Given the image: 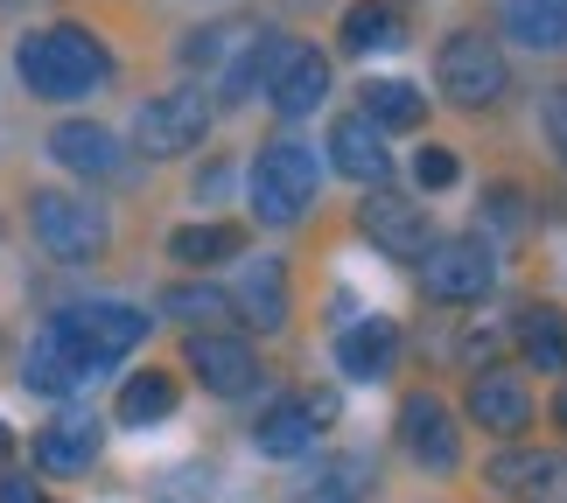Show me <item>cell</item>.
<instances>
[{"label":"cell","instance_id":"18","mask_svg":"<svg viewBox=\"0 0 567 503\" xmlns=\"http://www.w3.org/2000/svg\"><path fill=\"white\" fill-rule=\"evenodd\" d=\"M231 308L246 315L259 336H274L280 322H288V266H280V259H252V266L238 273V294H231Z\"/></svg>","mask_w":567,"mask_h":503},{"label":"cell","instance_id":"19","mask_svg":"<svg viewBox=\"0 0 567 503\" xmlns=\"http://www.w3.org/2000/svg\"><path fill=\"white\" fill-rule=\"evenodd\" d=\"M280 56H288V42H280L274 29H246V35L231 42V56H225V98H231V105H246L259 84H274Z\"/></svg>","mask_w":567,"mask_h":503},{"label":"cell","instance_id":"12","mask_svg":"<svg viewBox=\"0 0 567 503\" xmlns=\"http://www.w3.org/2000/svg\"><path fill=\"white\" fill-rule=\"evenodd\" d=\"M463 412L484 433H497V441H518V433L533 427V391H526V378H512V370H476L470 391H463Z\"/></svg>","mask_w":567,"mask_h":503},{"label":"cell","instance_id":"22","mask_svg":"<svg viewBox=\"0 0 567 503\" xmlns=\"http://www.w3.org/2000/svg\"><path fill=\"white\" fill-rule=\"evenodd\" d=\"M358 113L372 119L379 134H385V126H392V134H406V126L427 119V92H421V84H406V77H372V84H364V98H358Z\"/></svg>","mask_w":567,"mask_h":503},{"label":"cell","instance_id":"28","mask_svg":"<svg viewBox=\"0 0 567 503\" xmlns=\"http://www.w3.org/2000/svg\"><path fill=\"white\" fill-rule=\"evenodd\" d=\"M364 490H372V462H364V454H330L322 475H316V490H309V503H358Z\"/></svg>","mask_w":567,"mask_h":503},{"label":"cell","instance_id":"4","mask_svg":"<svg viewBox=\"0 0 567 503\" xmlns=\"http://www.w3.org/2000/svg\"><path fill=\"white\" fill-rule=\"evenodd\" d=\"M434 84H442V98L463 105V113H491V105L512 92V63H505L491 29H455L442 42V56H434Z\"/></svg>","mask_w":567,"mask_h":503},{"label":"cell","instance_id":"5","mask_svg":"<svg viewBox=\"0 0 567 503\" xmlns=\"http://www.w3.org/2000/svg\"><path fill=\"white\" fill-rule=\"evenodd\" d=\"M50 329L63 336V349H71L84 370H105V364L134 357V349L147 343V315L126 308V301H71Z\"/></svg>","mask_w":567,"mask_h":503},{"label":"cell","instance_id":"2","mask_svg":"<svg viewBox=\"0 0 567 503\" xmlns=\"http://www.w3.org/2000/svg\"><path fill=\"white\" fill-rule=\"evenodd\" d=\"M316 189H322V161H316V147H301V140H274V147H259V161L246 168V203L259 224H301V217L316 210Z\"/></svg>","mask_w":567,"mask_h":503},{"label":"cell","instance_id":"9","mask_svg":"<svg viewBox=\"0 0 567 503\" xmlns=\"http://www.w3.org/2000/svg\"><path fill=\"white\" fill-rule=\"evenodd\" d=\"M358 224H364V238H372L385 259H427V245H434L427 210L413 203V196H400V189H372L358 203Z\"/></svg>","mask_w":567,"mask_h":503},{"label":"cell","instance_id":"10","mask_svg":"<svg viewBox=\"0 0 567 503\" xmlns=\"http://www.w3.org/2000/svg\"><path fill=\"white\" fill-rule=\"evenodd\" d=\"M400 441L427 475H455L463 469V433H455V412L434 399V391H413L400 406Z\"/></svg>","mask_w":567,"mask_h":503},{"label":"cell","instance_id":"35","mask_svg":"<svg viewBox=\"0 0 567 503\" xmlns=\"http://www.w3.org/2000/svg\"><path fill=\"white\" fill-rule=\"evenodd\" d=\"M554 420H560V433H567V385L554 391Z\"/></svg>","mask_w":567,"mask_h":503},{"label":"cell","instance_id":"7","mask_svg":"<svg viewBox=\"0 0 567 503\" xmlns=\"http://www.w3.org/2000/svg\"><path fill=\"white\" fill-rule=\"evenodd\" d=\"M421 287H427V301H449V308L484 301L497 287V245L491 238H434L421 259Z\"/></svg>","mask_w":567,"mask_h":503},{"label":"cell","instance_id":"13","mask_svg":"<svg viewBox=\"0 0 567 503\" xmlns=\"http://www.w3.org/2000/svg\"><path fill=\"white\" fill-rule=\"evenodd\" d=\"M322 98H330V56L309 50V42H288V56H280V71L267 84V105L280 119H309Z\"/></svg>","mask_w":567,"mask_h":503},{"label":"cell","instance_id":"36","mask_svg":"<svg viewBox=\"0 0 567 503\" xmlns=\"http://www.w3.org/2000/svg\"><path fill=\"white\" fill-rule=\"evenodd\" d=\"M8 448H14V433H8V420H0V462H8Z\"/></svg>","mask_w":567,"mask_h":503},{"label":"cell","instance_id":"25","mask_svg":"<svg viewBox=\"0 0 567 503\" xmlns=\"http://www.w3.org/2000/svg\"><path fill=\"white\" fill-rule=\"evenodd\" d=\"M309 441H316V420H309V406H301V399H274L252 420V448L259 454H280V462H288V454H301Z\"/></svg>","mask_w":567,"mask_h":503},{"label":"cell","instance_id":"17","mask_svg":"<svg viewBox=\"0 0 567 503\" xmlns=\"http://www.w3.org/2000/svg\"><path fill=\"white\" fill-rule=\"evenodd\" d=\"M50 161L56 168H71V175H113L120 168V140L105 134L99 119H63V126H50Z\"/></svg>","mask_w":567,"mask_h":503},{"label":"cell","instance_id":"8","mask_svg":"<svg viewBox=\"0 0 567 503\" xmlns=\"http://www.w3.org/2000/svg\"><path fill=\"white\" fill-rule=\"evenodd\" d=\"M183 364L196 370V385H204L210 399H246L259 385V349L246 336H225V329H189Z\"/></svg>","mask_w":567,"mask_h":503},{"label":"cell","instance_id":"1","mask_svg":"<svg viewBox=\"0 0 567 503\" xmlns=\"http://www.w3.org/2000/svg\"><path fill=\"white\" fill-rule=\"evenodd\" d=\"M14 71L21 84H29L35 98H92L113 84V50L84 29V21H50V29H29L21 35V50H14Z\"/></svg>","mask_w":567,"mask_h":503},{"label":"cell","instance_id":"29","mask_svg":"<svg viewBox=\"0 0 567 503\" xmlns=\"http://www.w3.org/2000/svg\"><path fill=\"white\" fill-rule=\"evenodd\" d=\"M162 308L176 315V322H189V329H196V322L210 329L217 315H231V294H217V287H196V280H189V287H168V294H162Z\"/></svg>","mask_w":567,"mask_h":503},{"label":"cell","instance_id":"21","mask_svg":"<svg viewBox=\"0 0 567 503\" xmlns=\"http://www.w3.org/2000/svg\"><path fill=\"white\" fill-rule=\"evenodd\" d=\"M512 343H518V357L526 364H539V370H567V315L554 308V301H533L526 315L512 322Z\"/></svg>","mask_w":567,"mask_h":503},{"label":"cell","instance_id":"30","mask_svg":"<svg viewBox=\"0 0 567 503\" xmlns=\"http://www.w3.org/2000/svg\"><path fill=\"white\" fill-rule=\"evenodd\" d=\"M455 175H463V161H455L449 147H421V161H413V182L421 189H449Z\"/></svg>","mask_w":567,"mask_h":503},{"label":"cell","instance_id":"15","mask_svg":"<svg viewBox=\"0 0 567 503\" xmlns=\"http://www.w3.org/2000/svg\"><path fill=\"white\" fill-rule=\"evenodd\" d=\"M400 322H385V315H364L351 322V329L337 336V364H343V378H358V385H379L392 378V364H400Z\"/></svg>","mask_w":567,"mask_h":503},{"label":"cell","instance_id":"26","mask_svg":"<svg viewBox=\"0 0 567 503\" xmlns=\"http://www.w3.org/2000/svg\"><path fill=\"white\" fill-rule=\"evenodd\" d=\"M238 245H246L238 224H183V231H168V259H176V266H225Z\"/></svg>","mask_w":567,"mask_h":503},{"label":"cell","instance_id":"33","mask_svg":"<svg viewBox=\"0 0 567 503\" xmlns=\"http://www.w3.org/2000/svg\"><path fill=\"white\" fill-rule=\"evenodd\" d=\"M231 175H238L231 161H210L204 175H196V203H225V189H231Z\"/></svg>","mask_w":567,"mask_h":503},{"label":"cell","instance_id":"14","mask_svg":"<svg viewBox=\"0 0 567 503\" xmlns=\"http://www.w3.org/2000/svg\"><path fill=\"white\" fill-rule=\"evenodd\" d=\"M99 448H105V427L92 412H56V420L35 433V469L42 475H84L99 462Z\"/></svg>","mask_w":567,"mask_h":503},{"label":"cell","instance_id":"31","mask_svg":"<svg viewBox=\"0 0 567 503\" xmlns=\"http://www.w3.org/2000/svg\"><path fill=\"white\" fill-rule=\"evenodd\" d=\"M505 336H512L505 322H484V315H476L470 329H463V364H491V357H497V343H505Z\"/></svg>","mask_w":567,"mask_h":503},{"label":"cell","instance_id":"16","mask_svg":"<svg viewBox=\"0 0 567 503\" xmlns=\"http://www.w3.org/2000/svg\"><path fill=\"white\" fill-rule=\"evenodd\" d=\"M330 161H337V175H351L358 189H385V175H392V155H385L379 126L364 113H343L330 126Z\"/></svg>","mask_w":567,"mask_h":503},{"label":"cell","instance_id":"20","mask_svg":"<svg viewBox=\"0 0 567 503\" xmlns=\"http://www.w3.org/2000/svg\"><path fill=\"white\" fill-rule=\"evenodd\" d=\"M497 29L526 50H567V0H497Z\"/></svg>","mask_w":567,"mask_h":503},{"label":"cell","instance_id":"6","mask_svg":"<svg viewBox=\"0 0 567 503\" xmlns=\"http://www.w3.org/2000/svg\"><path fill=\"white\" fill-rule=\"evenodd\" d=\"M204 134H210V98L196 84H176V92L147 98L134 113V147L147 161H176L189 147H204Z\"/></svg>","mask_w":567,"mask_h":503},{"label":"cell","instance_id":"23","mask_svg":"<svg viewBox=\"0 0 567 503\" xmlns=\"http://www.w3.org/2000/svg\"><path fill=\"white\" fill-rule=\"evenodd\" d=\"M92 370H84L71 349H63V336L56 329H42L35 343H29V364H21V385L29 391H50V399H63V391H78Z\"/></svg>","mask_w":567,"mask_h":503},{"label":"cell","instance_id":"3","mask_svg":"<svg viewBox=\"0 0 567 503\" xmlns=\"http://www.w3.org/2000/svg\"><path fill=\"white\" fill-rule=\"evenodd\" d=\"M29 231L35 245L63 259V266H92L113 245V217H105L99 196H78V189H35L29 196Z\"/></svg>","mask_w":567,"mask_h":503},{"label":"cell","instance_id":"27","mask_svg":"<svg viewBox=\"0 0 567 503\" xmlns=\"http://www.w3.org/2000/svg\"><path fill=\"white\" fill-rule=\"evenodd\" d=\"M392 42H400V14H392V0H351V8H343V50H351V56L392 50Z\"/></svg>","mask_w":567,"mask_h":503},{"label":"cell","instance_id":"11","mask_svg":"<svg viewBox=\"0 0 567 503\" xmlns=\"http://www.w3.org/2000/svg\"><path fill=\"white\" fill-rule=\"evenodd\" d=\"M484 483L505 503H567V454L547 448H512L484 469Z\"/></svg>","mask_w":567,"mask_h":503},{"label":"cell","instance_id":"32","mask_svg":"<svg viewBox=\"0 0 567 503\" xmlns=\"http://www.w3.org/2000/svg\"><path fill=\"white\" fill-rule=\"evenodd\" d=\"M539 113H547V140H554V155H560V168H567V84H554Z\"/></svg>","mask_w":567,"mask_h":503},{"label":"cell","instance_id":"34","mask_svg":"<svg viewBox=\"0 0 567 503\" xmlns=\"http://www.w3.org/2000/svg\"><path fill=\"white\" fill-rule=\"evenodd\" d=\"M0 503H42L35 475H0Z\"/></svg>","mask_w":567,"mask_h":503},{"label":"cell","instance_id":"24","mask_svg":"<svg viewBox=\"0 0 567 503\" xmlns=\"http://www.w3.org/2000/svg\"><path fill=\"white\" fill-rule=\"evenodd\" d=\"M168 412H176V378H168V370H134V378L120 385V399H113L120 427H162Z\"/></svg>","mask_w":567,"mask_h":503}]
</instances>
